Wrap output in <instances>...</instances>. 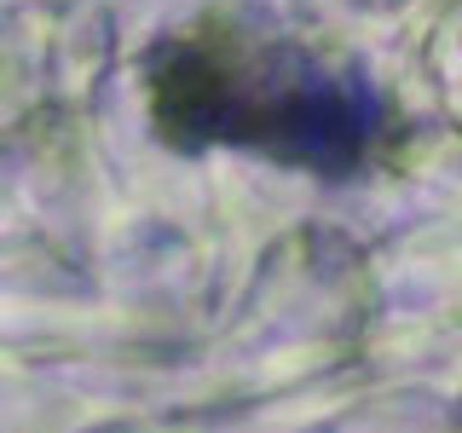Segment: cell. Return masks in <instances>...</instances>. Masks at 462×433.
I'll return each instance as SVG.
<instances>
[{"instance_id":"6da1fadb","label":"cell","mask_w":462,"mask_h":433,"mask_svg":"<svg viewBox=\"0 0 462 433\" xmlns=\"http://www.w3.org/2000/svg\"><path fill=\"white\" fill-rule=\"evenodd\" d=\"M156 110L168 127L237 139L324 173L358 162L375 134V110L370 98H358V87L318 76L295 52L249 47H173L168 69L156 76Z\"/></svg>"}]
</instances>
